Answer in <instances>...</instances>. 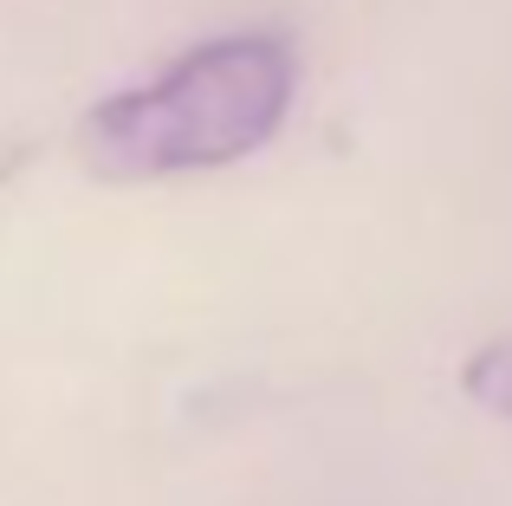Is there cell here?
<instances>
[{
  "label": "cell",
  "instance_id": "1",
  "mask_svg": "<svg viewBox=\"0 0 512 506\" xmlns=\"http://www.w3.org/2000/svg\"><path fill=\"white\" fill-rule=\"evenodd\" d=\"M299 91V52L286 33H221L188 46L156 78L104 98L78 130V150L98 176L150 182L221 169L273 143Z\"/></svg>",
  "mask_w": 512,
  "mask_h": 506
},
{
  "label": "cell",
  "instance_id": "2",
  "mask_svg": "<svg viewBox=\"0 0 512 506\" xmlns=\"http://www.w3.org/2000/svg\"><path fill=\"white\" fill-rule=\"evenodd\" d=\"M467 396H474L480 409H493L500 422H512V338L487 344V351L467 364Z\"/></svg>",
  "mask_w": 512,
  "mask_h": 506
}]
</instances>
